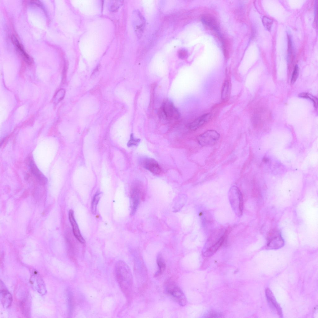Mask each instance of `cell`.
<instances>
[{
  "label": "cell",
  "instance_id": "cell-1",
  "mask_svg": "<svg viewBox=\"0 0 318 318\" xmlns=\"http://www.w3.org/2000/svg\"><path fill=\"white\" fill-rule=\"evenodd\" d=\"M116 279L121 290L126 298L129 299L133 291V278L127 264L122 261L116 263L115 268Z\"/></svg>",
  "mask_w": 318,
  "mask_h": 318
},
{
  "label": "cell",
  "instance_id": "cell-2",
  "mask_svg": "<svg viewBox=\"0 0 318 318\" xmlns=\"http://www.w3.org/2000/svg\"><path fill=\"white\" fill-rule=\"evenodd\" d=\"M165 286L166 293L175 302L181 306L186 305V297L175 283L171 280H167L165 284Z\"/></svg>",
  "mask_w": 318,
  "mask_h": 318
},
{
  "label": "cell",
  "instance_id": "cell-3",
  "mask_svg": "<svg viewBox=\"0 0 318 318\" xmlns=\"http://www.w3.org/2000/svg\"><path fill=\"white\" fill-rule=\"evenodd\" d=\"M229 195L230 202L235 212L239 216L242 215L243 210V199L242 193L238 187L232 186L230 189Z\"/></svg>",
  "mask_w": 318,
  "mask_h": 318
},
{
  "label": "cell",
  "instance_id": "cell-4",
  "mask_svg": "<svg viewBox=\"0 0 318 318\" xmlns=\"http://www.w3.org/2000/svg\"><path fill=\"white\" fill-rule=\"evenodd\" d=\"M220 135L216 131L208 130L198 135L197 137L198 142L203 146L212 145L219 140Z\"/></svg>",
  "mask_w": 318,
  "mask_h": 318
},
{
  "label": "cell",
  "instance_id": "cell-5",
  "mask_svg": "<svg viewBox=\"0 0 318 318\" xmlns=\"http://www.w3.org/2000/svg\"><path fill=\"white\" fill-rule=\"evenodd\" d=\"M141 186L139 183H137L134 184L131 188L130 193L131 215H134L135 212L139 205L140 196L143 194Z\"/></svg>",
  "mask_w": 318,
  "mask_h": 318
},
{
  "label": "cell",
  "instance_id": "cell-6",
  "mask_svg": "<svg viewBox=\"0 0 318 318\" xmlns=\"http://www.w3.org/2000/svg\"><path fill=\"white\" fill-rule=\"evenodd\" d=\"M284 243V240L278 231L274 230L270 233L266 245L268 249H278L283 246Z\"/></svg>",
  "mask_w": 318,
  "mask_h": 318
},
{
  "label": "cell",
  "instance_id": "cell-7",
  "mask_svg": "<svg viewBox=\"0 0 318 318\" xmlns=\"http://www.w3.org/2000/svg\"><path fill=\"white\" fill-rule=\"evenodd\" d=\"M30 282L33 287L40 294L45 295L47 289L45 284L42 277L36 271H34L31 275Z\"/></svg>",
  "mask_w": 318,
  "mask_h": 318
},
{
  "label": "cell",
  "instance_id": "cell-8",
  "mask_svg": "<svg viewBox=\"0 0 318 318\" xmlns=\"http://www.w3.org/2000/svg\"><path fill=\"white\" fill-rule=\"evenodd\" d=\"M161 107L169 121L173 119L177 120L179 118V113L173 103L170 101L168 100L165 101Z\"/></svg>",
  "mask_w": 318,
  "mask_h": 318
},
{
  "label": "cell",
  "instance_id": "cell-9",
  "mask_svg": "<svg viewBox=\"0 0 318 318\" xmlns=\"http://www.w3.org/2000/svg\"><path fill=\"white\" fill-rule=\"evenodd\" d=\"M0 299L4 308H8L11 305L12 296L1 280L0 283Z\"/></svg>",
  "mask_w": 318,
  "mask_h": 318
},
{
  "label": "cell",
  "instance_id": "cell-10",
  "mask_svg": "<svg viewBox=\"0 0 318 318\" xmlns=\"http://www.w3.org/2000/svg\"><path fill=\"white\" fill-rule=\"evenodd\" d=\"M229 232L228 230H226L216 243L203 252V255L205 257H210L214 254L222 245Z\"/></svg>",
  "mask_w": 318,
  "mask_h": 318
},
{
  "label": "cell",
  "instance_id": "cell-11",
  "mask_svg": "<svg viewBox=\"0 0 318 318\" xmlns=\"http://www.w3.org/2000/svg\"><path fill=\"white\" fill-rule=\"evenodd\" d=\"M69 218L71 225L74 235L77 239L81 243L84 244L85 241L82 236L74 216V211L70 209L69 212Z\"/></svg>",
  "mask_w": 318,
  "mask_h": 318
},
{
  "label": "cell",
  "instance_id": "cell-12",
  "mask_svg": "<svg viewBox=\"0 0 318 318\" xmlns=\"http://www.w3.org/2000/svg\"><path fill=\"white\" fill-rule=\"evenodd\" d=\"M144 168L152 173L159 175L161 172V168L157 162L152 158H146L143 161Z\"/></svg>",
  "mask_w": 318,
  "mask_h": 318
},
{
  "label": "cell",
  "instance_id": "cell-13",
  "mask_svg": "<svg viewBox=\"0 0 318 318\" xmlns=\"http://www.w3.org/2000/svg\"><path fill=\"white\" fill-rule=\"evenodd\" d=\"M211 114L207 113L197 118L192 122L189 126V129L192 131H195L205 123L208 122L210 119Z\"/></svg>",
  "mask_w": 318,
  "mask_h": 318
},
{
  "label": "cell",
  "instance_id": "cell-14",
  "mask_svg": "<svg viewBox=\"0 0 318 318\" xmlns=\"http://www.w3.org/2000/svg\"><path fill=\"white\" fill-rule=\"evenodd\" d=\"M266 296L269 303L273 308L276 310L278 315L280 317L282 316V310L277 302L271 291L267 288L265 291Z\"/></svg>",
  "mask_w": 318,
  "mask_h": 318
},
{
  "label": "cell",
  "instance_id": "cell-15",
  "mask_svg": "<svg viewBox=\"0 0 318 318\" xmlns=\"http://www.w3.org/2000/svg\"><path fill=\"white\" fill-rule=\"evenodd\" d=\"M202 22L213 30L218 31L219 27L216 20L213 16L210 15H205L201 18Z\"/></svg>",
  "mask_w": 318,
  "mask_h": 318
},
{
  "label": "cell",
  "instance_id": "cell-16",
  "mask_svg": "<svg viewBox=\"0 0 318 318\" xmlns=\"http://www.w3.org/2000/svg\"><path fill=\"white\" fill-rule=\"evenodd\" d=\"M11 39L12 42L16 46L17 49L20 52L25 61L29 64H31L32 61L31 59L28 54L24 50L16 37L14 35H12L11 37Z\"/></svg>",
  "mask_w": 318,
  "mask_h": 318
},
{
  "label": "cell",
  "instance_id": "cell-17",
  "mask_svg": "<svg viewBox=\"0 0 318 318\" xmlns=\"http://www.w3.org/2000/svg\"><path fill=\"white\" fill-rule=\"evenodd\" d=\"M29 166L31 173L35 176L38 182L42 184H45L47 181L46 179L39 170L32 160L30 161Z\"/></svg>",
  "mask_w": 318,
  "mask_h": 318
},
{
  "label": "cell",
  "instance_id": "cell-18",
  "mask_svg": "<svg viewBox=\"0 0 318 318\" xmlns=\"http://www.w3.org/2000/svg\"><path fill=\"white\" fill-rule=\"evenodd\" d=\"M157 262L158 266V270L155 274V277H158L162 275L164 272L166 268V264L165 261L160 254L157 256Z\"/></svg>",
  "mask_w": 318,
  "mask_h": 318
},
{
  "label": "cell",
  "instance_id": "cell-19",
  "mask_svg": "<svg viewBox=\"0 0 318 318\" xmlns=\"http://www.w3.org/2000/svg\"><path fill=\"white\" fill-rule=\"evenodd\" d=\"M101 193L98 192L94 196L91 204V211L93 214L96 213L98 204L100 199Z\"/></svg>",
  "mask_w": 318,
  "mask_h": 318
},
{
  "label": "cell",
  "instance_id": "cell-20",
  "mask_svg": "<svg viewBox=\"0 0 318 318\" xmlns=\"http://www.w3.org/2000/svg\"><path fill=\"white\" fill-rule=\"evenodd\" d=\"M229 89V83L225 80L223 85L221 92V98L222 100L225 99L227 96Z\"/></svg>",
  "mask_w": 318,
  "mask_h": 318
},
{
  "label": "cell",
  "instance_id": "cell-21",
  "mask_svg": "<svg viewBox=\"0 0 318 318\" xmlns=\"http://www.w3.org/2000/svg\"><path fill=\"white\" fill-rule=\"evenodd\" d=\"M299 96L301 98H309L310 100H311L313 102L314 104V106L315 108H317V99L316 97L313 96L311 94L307 93H300Z\"/></svg>",
  "mask_w": 318,
  "mask_h": 318
},
{
  "label": "cell",
  "instance_id": "cell-22",
  "mask_svg": "<svg viewBox=\"0 0 318 318\" xmlns=\"http://www.w3.org/2000/svg\"><path fill=\"white\" fill-rule=\"evenodd\" d=\"M262 21L264 26L268 30L270 31L273 24V20L269 17L264 16L262 18Z\"/></svg>",
  "mask_w": 318,
  "mask_h": 318
},
{
  "label": "cell",
  "instance_id": "cell-23",
  "mask_svg": "<svg viewBox=\"0 0 318 318\" xmlns=\"http://www.w3.org/2000/svg\"><path fill=\"white\" fill-rule=\"evenodd\" d=\"M140 141L139 139H135L134 137L133 134H132L130 136V139L128 142L127 146L129 147L137 146Z\"/></svg>",
  "mask_w": 318,
  "mask_h": 318
},
{
  "label": "cell",
  "instance_id": "cell-24",
  "mask_svg": "<svg viewBox=\"0 0 318 318\" xmlns=\"http://www.w3.org/2000/svg\"><path fill=\"white\" fill-rule=\"evenodd\" d=\"M223 44L224 53L225 57H228L229 54V46L227 41L220 37Z\"/></svg>",
  "mask_w": 318,
  "mask_h": 318
},
{
  "label": "cell",
  "instance_id": "cell-25",
  "mask_svg": "<svg viewBox=\"0 0 318 318\" xmlns=\"http://www.w3.org/2000/svg\"><path fill=\"white\" fill-rule=\"evenodd\" d=\"M299 69L298 66L296 65L295 66L292 74L291 80L292 84H293L296 80L298 75Z\"/></svg>",
  "mask_w": 318,
  "mask_h": 318
},
{
  "label": "cell",
  "instance_id": "cell-26",
  "mask_svg": "<svg viewBox=\"0 0 318 318\" xmlns=\"http://www.w3.org/2000/svg\"><path fill=\"white\" fill-rule=\"evenodd\" d=\"M158 114L159 118L161 120L164 122H167L169 121L161 107L159 110Z\"/></svg>",
  "mask_w": 318,
  "mask_h": 318
},
{
  "label": "cell",
  "instance_id": "cell-27",
  "mask_svg": "<svg viewBox=\"0 0 318 318\" xmlns=\"http://www.w3.org/2000/svg\"><path fill=\"white\" fill-rule=\"evenodd\" d=\"M222 316L221 313L216 311H211L206 314L205 317L216 318L221 317Z\"/></svg>",
  "mask_w": 318,
  "mask_h": 318
},
{
  "label": "cell",
  "instance_id": "cell-28",
  "mask_svg": "<svg viewBox=\"0 0 318 318\" xmlns=\"http://www.w3.org/2000/svg\"><path fill=\"white\" fill-rule=\"evenodd\" d=\"M179 57L181 59H184L187 58L188 56L187 51L184 49H181L179 50L178 52Z\"/></svg>",
  "mask_w": 318,
  "mask_h": 318
},
{
  "label": "cell",
  "instance_id": "cell-29",
  "mask_svg": "<svg viewBox=\"0 0 318 318\" xmlns=\"http://www.w3.org/2000/svg\"><path fill=\"white\" fill-rule=\"evenodd\" d=\"M154 89H152V87L151 89V98H150V106L151 108L152 107V106L153 105V100H154Z\"/></svg>",
  "mask_w": 318,
  "mask_h": 318
}]
</instances>
